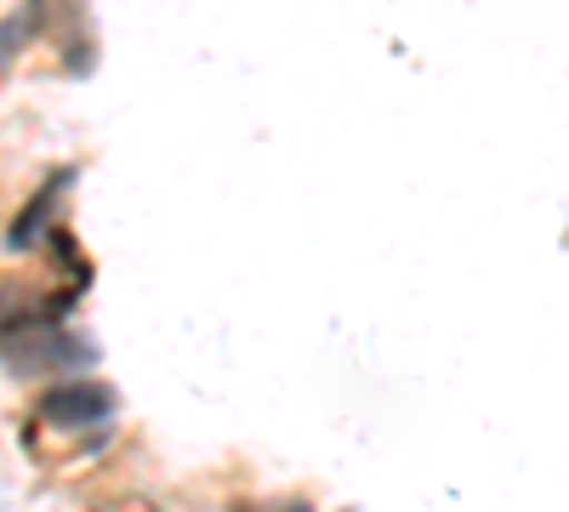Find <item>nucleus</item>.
<instances>
[{
  "label": "nucleus",
  "mask_w": 569,
  "mask_h": 512,
  "mask_svg": "<svg viewBox=\"0 0 569 512\" xmlns=\"http://www.w3.org/2000/svg\"><path fill=\"white\" fill-rule=\"evenodd\" d=\"M114 410V393L98 388V382H74V388H58L40 399V415L58 428H86V422H103V415Z\"/></svg>",
  "instance_id": "1"
},
{
  "label": "nucleus",
  "mask_w": 569,
  "mask_h": 512,
  "mask_svg": "<svg viewBox=\"0 0 569 512\" xmlns=\"http://www.w3.org/2000/svg\"><path fill=\"white\" fill-rule=\"evenodd\" d=\"M74 189V171H52V182H46V189L18 211V222H12V234H7V245L12 251H29V245H40V234H46V228H52V222H46V217H52V205L63 200Z\"/></svg>",
  "instance_id": "2"
},
{
  "label": "nucleus",
  "mask_w": 569,
  "mask_h": 512,
  "mask_svg": "<svg viewBox=\"0 0 569 512\" xmlns=\"http://www.w3.org/2000/svg\"><path fill=\"white\" fill-rule=\"evenodd\" d=\"M46 12H52V0H29V7H18V12L0 18V74H7V69L18 63L23 46L46 29Z\"/></svg>",
  "instance_id": "3"
},
{
  "label": "nucleus",
  "mask_w": 569,
  "mask_h": 512,
  "mask_svg": "<svg viewBox=\"0 0 569 512\" xmlns=\"http://www.w3.org/2000/svg\"><path fill=\"white\" fill-rule=\"evenodd\" d=\"M279 512H308V501H291V506H279Z\"/></svg>",
  "instance_id": "4"
}]
</instances>
